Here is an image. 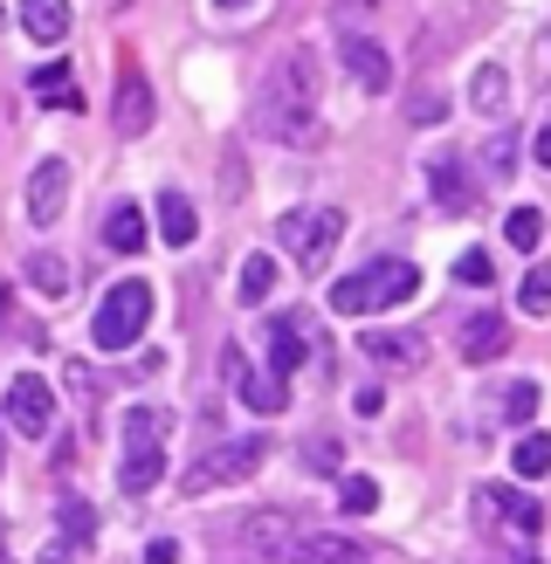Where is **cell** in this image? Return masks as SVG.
I'll return each mask as SVG.
<instances>
[{"label": "cell", "instance_id": "14", "mask_svg": "<svg viewBox=\"0 0 551 564\" xmlns=\"http://www.w3.org/2000/svg\"><path fill=\"white\" fill-rule=\"evenodd\" d=\"M455 345H462V358H468V365H489V358H504V351H510V324L496 317V310H476V317L462 324Z\"/></svg>", "mask_w": 551, "mask_h": 564}, {"label": "cell", "instance_id": "9", "mask_svg": "<svg viewBox=\"0 0 551 564\" xmlns=\"http://www.w3.org/2000/svg\"><path fill=\"white\" fill-rule=\"evenodd\" d=\"M476 517L483 523H510L517 530V538H538V530H544V510H538V502L531 496H517V489H476Z\"/></svg>", "mask_w": 551, "mask_h": 564}, {"label": "cell", "instance_id": "16", "mask_svg": "<svg viewBox=\"0 0 551 564\" xmlns=\"http://www.w3.org/2000/svg\"><path fill=\"white\" fill-rule=\"evenodd\" d=\"M21 28L35 42H63L69 35V0H21Z\"/></svg>", "mask_w": 551, "mask_h": 564}, {"label": "cell", "instance_id": "33", "mask_svg": "<svg viewBox=\"0 0 551 564\" xmlns=\"http://www.w3.org/2000/svg\"><path fill=\"white\" fill-rule=\"evenodd\" d=\"M407 118H413V124H434V118H449V97H434V90H421V97L407 104Z\"/></svg>", "mask_w": 551, "mask_h": 564}, {"label": "cell", "instance_id": "4", "mask_svg": "<svg viewBox=\"0 0 551 564\" xmlns=\"http://www.w3.org/2000/svg\"><path fill=\"white\" fill-rule=\"evenodd\" d=\"M145 324H152V282L125 275V282H110V290H104L97 317H90V337H97L104 351H131L138 337H145Z\"/></svg>", "mask_w": 551, "mask_h": 564}, {"label": "cell", "instance_id": "11", "mask_svg": "<svg viewBox=\"0 0 551 564\" xmlns=\"http://www.w3.org/2000/svg\"><path fill=\"white\" fill-rule=\"evenodd\" d=\"M63 200H69V165L63 159H42L35 173H28V220H35V228H55Z\"/></svg>", "mask_w": 551, "mask_h": 564}, {"label": "cell", "instance_id": "23", "mask_svg": "<svg viewBox=\"0 0 551 564\" xmlns=\"http://www.w3.org/2000/svg\"><path fill=\"white\" fill-rule=\"evenodd\" d=\"M28 282H35L48 303H63L69 296V262L63 256H28Z\"/></svg>", "mask_w": 551, "mask_h": 564}, {"label": "cell", "instance_id": "5", "mask_svg": "<svg viewBox=\"0 0 551 564\" xmlns=\"http://www.w3.org/2000/svg\"><path fill=\"white\" fill-rule=\"evenodd\" d=\"M276 241L296 256V269H324V256L345 241V214L338 207H296L276 220Z\"/></svg>", "mask_w": 551, "mask_h": 564}, {"label": "cell", "instance_id": "12", "mask_svg": "<svg viewBox=\"0 0 551 564\" xmlns=\"http://www.w3.org/2000/svg\"><path fill=\"white\" fill-rule=\"evenodd\" d=\"M338 55L358 76V90H393V55H386L372 35H338Z\"/></svg>", "mask_w": 551, "mask_h": 564}, {"label": "cell", "instance_id": "6", "mask_svg": "<svg viewBox=\"0 0 551 564\" xmlns=\"http://www.w3.org/2000/svg\"><path fill=\"white\" fill-rule=\"evenodd\" d=\"M262 455H269V441H262V434H241V441L207 447V455L193 462V475H186V496H207L214 482H248V475L262 468Z\"/></svg>", "mask_w": 551, "mask_h": 564}, {"label": "cell", "instance_id": "13", "mask_svg": "<svg viewBox=\"0 0 551 564\" xmlns=\"http://www.w3.org/2000/svg\"><path fill=\"white\" fill-rule=\"evenodd\" d=\"M428 193H434L441 214H468V207H476V180H468V165H462L455 152H441V159L428 165Z\"/></svg>", "mask_w": 551, "mask_h": 564}, {"label": "cell", "instance_id": "34", "mask_svg": "<svg viewBox=\"0 0 551 564\" xmlns=\"http://www.w3.org/2000/svg\"><path fill=\"white\" fill-rule=\"evenodd\" d=\"M455 275H462V282H489V275H496V262L483 256V248H468V256L455 262Z\"/></svg>", "mask_w": 551, "mask_h": 564}, {"label": "cell", "instance_id": "10", "mask_svg": "<svg viewBox=\"0 0 551 564\" xmlns=\"http://www.w3.org/2000/svg\"><path fill=\"white\" fill-rule=\"evenodd\" d=\"M220 365H228V379H235V392H241V406H256V413H283V406H290V372H248L241 351H228Z\"/></svg>", "mask_w": 551, "mask_h": 564}, {"label": "cell", "instance_id": "20", "mask_svg": "<svg viewBox=\"0 0 551 564\" xmlns=\"http://www.w3.org/2000/svg\"><path fill=\"white\" fill-rule=\"evenodd\" d=\"M262 345H269V372H290V365H303V324L296 317H276Z\"/></svg>", "mask_w": 551, "mask_h": 564}, {"label": "cell", "instance_id": "37", "mask_svg": "<svg viewBox=\"0 0 551 564\" xmlns=\"http://www.w3.org/2000/svg\"><path fill=\"white\" fill-rule=\"evenodd\" d=\"M372 8H386V0H338V14H345V21H358V14H372Z\"/></svg>", "mask_w": 551, "mask_h": 564}, {"label": "cell", "instance_id": "27", "mask_svg": "<svg viewBox=\"0 0 551 564\" xmlns=\"http://www.w3.org/2000/svg\"><path fill=\"white\" fill-rule=\"evenodd\" d=\"M504 241H510V248H523V256H531V248L544 241V214H538V207H517V214L504 220Z\"/></svg>", "mask_w": 551, "mask_h": 564}, {"label": "cell", "instance_id": "30", "mask_svg": "<svg viewBox=\"0 0 551 564\" xmlns=\"http://www.w3.org/2000/svg\"><path fill=\"white\" fill-rule=\"evenodd\" d=\"M531 413H538V386H531V379H517V386L504 392V420H510V427H523Z\"/></svg>", "mask_w": 551, "mask_h": 564}, {"label": "cell", "instance_id": "36", "mask_svg": "<svg viewBox=\"0 0 551 564\" xmlns=\"http://www.w3.org/2000/svg\"><path fill=\"white\" fill-rule=\"evenodd\" d=\"M145 557H152V564H173V557H180V544H173V538H152V544H145Z\"/></svg>", "mask_w": 551, "mask_h": 564}, {"label": "cell", "instance_id": "19", "mask_svg": "<svg viewBox=\"0 0 551 564\" xmlns=\"http://www.w3.org/2000/svg\"><path fill=\"white\" fill-rule=\"evenodd\" d=\"M283 557H317V564H352V557H366V544H352V538H290Z\"/></svg>", "mask_w": 551, "mask_h": 564}, {"label": "cell", "instance_id": "2", "mask_svg": "<svg viewBox=\"0 0 551 564\" xmlns=\"http://www.w3.org/2000/svg\"><path fill=\"white\" fill-rule=\"evenodd\" d=\"M413 290H421V269L400 262V256H379V262H366L358 275L331 282V310H345V317H366V310H393V303H407Z\"/></svg>", "mask_w": 551, "mask_h": 564}, {"label": "cell", "instance_id": "7", "mask_svg": "<svg viewBox=\"0 0 551 564\" xmlns=\"http://www.w3.org/2000/svg\"><path fill=\"white\" fill-rule=\"evenodd\" d=\"M8 420H14V434L42 441V434H48V420H55V392H48V379L21 372V379L8 386Z\"/></svg>", "mask_w": 551, "mask_h": 564}, {"label": "cell", "instance_id": "26", "mask_svg": "<svg viewBox=\"0 0 551 564\" xmlns=\"http://www.w3.org/2000/svg\"><path fill=\"white\" fill-rule=\"evenodd\" d=\"M276 290V256H248L241 262V303H269Z\"/></svg>", "mask_w": 551, "mask_h": 564}, {"label": "cell", "instance_id": "29", "mask_svg": "<svg viewBox=\"0 0 551 564\" xmlns=\"http://www.w3.org/2000/svg\"><path fill=\"white\" fill-rule=\"evenodd\" d=\"M517 303H523V317H544V310H551V275L531 269V275H523V290H517Z\"/></svg>", "mask_w": 551, "mask_h": 564}, {"label": "cell", "instance_id": "21", "mask_svg": "<svg viewBox=\"0 0 551 564\" xmlns=\"http://www.w3.org/2000/svg\"><path fill=\"white\" fill-rule=\"evenodd\" d=\"M159 235L173 241V248H186L193 235H201V220H193V207H186V193H159Z\"/></svg>", "mask_w": 551, "mask_h": 564}, {"label": "cell", "instance_id": "3", "mask_svg": "<svg viewBox=\"0 0 551 564\" xmlns=\"http://www.w3.org/2000/svg\"><path fill=\"white\" fill-rule=\"evenodd\" d=\"M165 434H173V420H165L159 406H131L125 413V468H118L125 496H145L165 475Z\"/></svg>", "mask_w": 551, "mask_h": 564}, {"label": "cell", "instance_id": "17", "mask_svg": "<svg viewBox=\"0 0 551 564\" xmlns=\"http://www.w3.org/2000/svg\"><path fill=\"white\" fill-rule=\"evenodd\" d=\"M104 241L118 248V256H138V248H145V214H138L131 200H118L104 214Z\"/></svg>", "mask_w": 551, "mask_h": 564}, {"label": "cell", "instance_id": "22", "mask_svg": "<svg viewBox=\"0 0 551 564\" xmlns=\"http://www.w3.org/2000/svg\"><path fill=\"white\" fill-rule=\"evenodd\" d=\"M63 523H69V538H63V544H48V557H76V551H90V530H97L90 502H63Z\"/></svg>", "mask_w": 551, "mask_h": 564}, {"label": "cell", "instance_id": "1", "mask_svg": "<svg viewBox=\"0 0 551 564\" xmlns=\"http://www.w3.org/2000/svg\"><path fill=\"white\" fill-rule=\"evenodd\" d=\"M317 90H324L317 48H290L283 63H276V69L262 76V90H256V124L276 138V145H296V152H311L317 138H324Z\"/></svg>", "mask_w": 551, "mask_h": 564}, {"label": "cell", "instance_id": "8", "mask_svg": "<svg viewBox=\"0 0 551 564\" xmlns=\"http://www.w3.org/2000/svg\"><path fill=\"white\" fill-rule=\"evenodd\" d=\"M358 351H366L372 365H386V372H421V365H428V337L421 330H366Z\"/></svg>", "mask_w": 551, "mask_h": 564}, {"label": "cell", "instance_id": "38", "mask_svg": "<svg viewBox=\"0 0 551 564\" xmlns=\"http://www.w3.org/2000/svg\"><path fill=\"white\" fill-rule=\"evenodd\" d=\"M214 8H220V14H235V8H248V0H214Z\"/></svg>", "mask_w": 551, "mask_h": 564}, {"label": "cell", "instance_id": "32", "mask_svg": "<svg viewBox=\"0 0 551 564\" xmlns=\"http://www.w3.org/2000/svg\"><path fill=\"white\" fill-rule=\"evenodd\" d=\"M338 462H345V447H338V441H324V434H317V441H303V468H311V475H331Z\"/></svg>", "mask_w": 551, "mask_h": 564}, {"label": "cell", "instance_id": "15", "mask_svg": "<svg viewBox=\"0 0 551 564\" xmlns=\"http://www.w3.org/2000/svg\"><path fill=\"white\" fill-rule=\"evenodd\" d=\"M145 124H152V83L131 69V76L118 83V131H125V138H138Z\"/></svg>", "mask_w": 551, "mask_h": 564}, {"label": "cell", "instance_id": "35", "mask_svg": "<svg viewBox=\"0 0 551 564\" xmlns=\"http://www.w3.org/2000/svg\"><path fill=\"white\" fill-rule=\"evenodd\" d=\"M483 159L496 165V173H510V159H517V138H510V131H496L489 145H483Z\"/></svg>", "mask_w": 551, "mask_h": 564}, {"label": "cell", "instance_id": "18", "mask_svg": "<svg viewBox=\"0 0 551 564\" xmlns=\"http://www.w3.org/2000/svg\"><path fill=\"white\" fill-rule=\"evenodd\" d=\"M290 544V517H248L241 523V551L248 557H283Z\"/></svg>", "mask_w": 551, "mask_h": 564}, {"label": "cell", "instance_id": "31", "mask_svg": "<svg viewBox=\"0 0 551 564\" xmlns=\"http://www.w3.org/2000/svg\"><path fill=\"white\" fill-rule=\"evenodd\" d=\"M551 468V441L544 434H523L517 441V475H544Z\"/></svg>", "mask_w": 551, "mask_h": 564}, {"label": "cell", "instance_id": "25", "mask_svg": "<svg viewBox=\"0 0 551 564\" xmlns=\"http://www.w3.org/2000/svg\"><path fill=\"white\" fill-rule=\"evenodd\" d=\"M35 97H42V104H63V110H83V97H76V83H69V69H63V63L35 69Z\"/></svg>", "mask_w": 551, "mask_h": 564}, {"label": "cell", "instance_id": "24", "mask_svg": "<svg viewBox=\"0 0 551 564\" xmlns=\"http://www.w3.org/2000/svg\"><path fill=\"white\" fill-rule=\"evenodd\" d=\"M476 110H483V118H504V110H510V76L496 63L476 69Z\"/></svg>", "mask_w": 551, "mask_h": 564}, {"label": "cell", "instance_id": "28", "mask_svg": "<svg viewBox=\"0 0 551 564\" xmlns=\"http://www.w3.org/2000/svg\"><path fill=\"white\" fill-rule=\"evenodd\" d=\"M338 502H345V517H372L379 510V482H372V475H345Z\"/></svg>", "mask_w": 551, "mask_h": 564}]
</instances>
